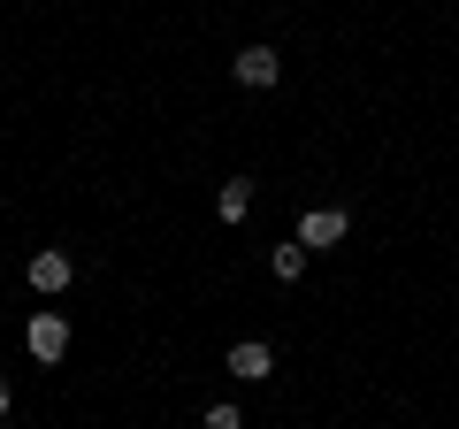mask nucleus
<instances>
[{
  "label": "nucleus",
  "instance_id": "obj_6",
  "mask_svg": "<svg viewBox=\"0 0 459 429\" xmlns=\"http://www.w3.org/2000/svg\"><path fill=\"white\" fill-rule=\"evenodd\" d=\"M246 207H253V184L246 177H230L222 192H214V214H222V223H246Z\"/></svg>",
  "mask_w": 459,
  "mask_h": 429
},
{
  "label": "nucleus",
  "instance_id": "obj_5",
  "mask_svg": "<svg viewBox=\"0 0 459 429\" xmlns=\"http://www.w3.org/2000/svg\"><path fill=\"white\" fill-rule=\"evenodd\" d=\"M230 69H238V84H253V92H261V84H276V77H283V54H276V47H246Z\"/></svg>",
  "mask_w": 459,
  "mask_h": 429
},
{
  "label": "nucleus",
  "instance_id": "obj_7",
  "mask_svg": "<svg viewBox=\"0 0 459 429\" xmlns=\"http://www.w3.org/2000/svg\"><path fill=\"white\" fill-rule=\"evenodd\" d=\"M268 268H276L283 284H299V276H307V246H276V253H268Z\"/></svg>",
  "mask_w": 459,
  "mask_h": 429
},
{
  "label": "nucleus",
  "instance_id": "obj_2",
  "mask_svg": "<svg viewBox=\"0 0 459 429\" xmlns=\"http://www.w3.org/2000/svg\"><path fill=\"white\" fill-rule=\"evenodd\" d=\"M23 276H31V292H47V299H54V292H69V276H77V261L47 246V253H31V268H23Z\"/></svg>",
  "mask_w": 459,
  "mask_h": 429
},
{
  "label": "nucleus",
  "instance_id": "obj_8",
  "mask_svg": "<svg viewBox=\"0 0 459 429\" xmlns=\"http://www.w3.org/2000/svg\"><path fill=\"white\" fill-rule=\"evenodd\" d=\"M199 429H246V414H238V407H207V422H199Z\"/></svg>",
  "mask_w": 459,
  "mask_h": 429
},
{
  "label": "nucleus",
  "instance_id": "obj_4",
  "mask_svg": "<svg viewBox=\"0 0 459 429\" xmlns=\"http://www.w3.org/2000/svg\"><path fill=\"white\" fill-rule=\"evenodd\" d=\"M230 376L238 383H268L276 376V353H268L261 337H246V346H230Z\"/></svg>",
  "mask_w": 459,
  "mask_h": 429
},
{
  "label": "nucleus",
  "instance_id": "obj_1",
  "mask_svg": "<svg viewBox=\"0 0 459 429\" xmlns=\"http://www.w3.org/2000/svg\"><path fill=\"white\" fill-rule=\"evenodd\" d=\"M23 346H31V361H62V353H69V322H62V314H31V330H23Z\"/></svg>",
  "mask_w": 459,
  "mask_h": 429
},
{
  "label": "nucleus",
  "instance_id": "obj_9",
  "mask_svg": "<svg viewBox=\"0 0 459 429\" xmlns=\"http://www.w3.org/2000/svg\"><path fill=\"white\" fill-rule=\"evenodd\" d=\"M0 422H8V383H0Z\"/></svg>",
  "mask_w": 459,
  "mask_h": 429
},
{
  "label": "nucleus",
  "instance_id": "obj_3",
  "mask_svg": "<svg viewBox=\"0 0 459 429\" xmlns=\"http://www.w3.org/2000/svg\"><path fill=\"white\" fill-rule=\"evenodd\" d=\"M344 231H352V214H344V207H314L307 223H299V246H307V253L314 246H337Z\"/></svg>",
  "mask_w": 459,
  "mask_h": 429
}]
</instances>
